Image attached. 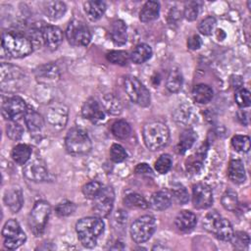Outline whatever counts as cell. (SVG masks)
Instances as JSON below:
<instances>
[{"label":"cell","mask_w":251,"mask_h":251,"mask_svg":"<svg viewBox=\"0 0 251 251\" xmlns=\"http://www.w3.org/2000/svg\"><path fill=\"white\" fill-rule=\"evenodd\" d=\"M201 45H202V40L199 35L194 34L190 36L187 40V47L191 50H197L201 47Z\"/></svg>","instance_id":"cell-51"},{"label":"cell","mask_w":251,"mask_h":251,"mask_svg":"<svg viewBox=\"0 0 251 251\" xmlns=\"http://www.w3.org/2000/svg\"><path fill=\"white\" fill-rule=\"evenodd\" d=\"M213 95H214L213 89L208 84H204V83L195 85L192 90V97L194 101L199 104H206L210 102L213 98Z\"/></svg>","instance_id":"cell-26"},{"label":"cell","mask_w":251,"mask_h":251,"mask_svg":"<svg viewBox=\"0 0 251 251\" xmlns=\"http://www.w3.org/2000/svg\"><path fill=\"white\" fill-rule=\"evenodd\" d=\"M36 73L38 74L37 78L40 80H42V79H48V80L53 79L54 80L55 78L59 77V72H58L56 66L52 65V64L40 67Z\"/></svg>","instance_id":"cell-41"},{"label":"cell","mask_w":251,"mask_h":251,"mask_svg":"<svg viewBox=\"0 0 251 251\" xmlns=\"http://www.w3.org/2000/svg\"><path fill=\"white\" fill-rule=\"evenodd\" d=\"M12 159L19 165H25L31 156V148L24 143L14 146L11 152Z\"/></svg>","instance_id":"cell-28"},{"label":"cell","mask_w":251,"mask_h":251,"mask_svg":"<svg viewBox=\"0 0 251 251\" xmlns=\"http://www.w3.org/2000/svg\"><path fill=\"white\" fill-rule=\"evenodd\" d=\"M2 47L12 58H24L33 50L31 40L22 33L7 31L2 34Z\"/></svg>","instance_id":"cell-3"},{"label":"cell","mask_w":251,"mask_h":251,"mask_svg":"<svg viewBox=\"0 0 251 251\" xmlns=\"http://www.w3.org/2000/svg\"><path fill=\"white\" fill-rule=\"evenodd\" d=\"M103 107L111 115L118 116L122 113L123 107L120 100L112 93L105 94L103 97Z\"/></svg>","instance_id":"cell-31"},{"label":"cell","mask_w":251,"mask_h":251,"mask_svg":"<svg viewBox=\"0 0 251 251\" xmlns=\"http://www.w3.org/2000/svg\"><path fill=\"white\" fill-rule=\"evenodd\" d=\"M231 145L235 151L246 153L250 149V138L247 135L236 134L231 138Z\"/></svg>","instance_id":"cell-40"},{"label":"cell","mask_w":251,"mask_h":251,"mask_svg":"<svg viewBox=\"0 0 251 251\" xmlns=\"http://www.w3.org/2000/svg\"><path fill=\"white\" fill-rule=\"evenodd\" d=\"M125 90L134 104L147 107L150 104V92L147 87L135 76L127 75L124 80Z\"/></svg>","instance_id":"cell-6"},{"label":"cell","mask_w":251,"mask_h":251,"mask_svg":"<svg viewBox=\"0 0 251 251\" xmlns=\"http://www.w3.org/2000/svg\"><path fill=\"white\" fill-rule=\"evenodd\" d=\"M124 204L131 209H147L149 207V202L142 195L135 192L126 194L124 198Z\"/></svg>","instance_id":"cell-33"},{"label":"cell","mask_w":251,"mask_h":251,"mask_svg":"<svg viewBox=\"0 0 251 251\" xmlns=\"http://www.w3.org/2000/svg\"><path fill=\"white\" fill-rule=\"evenodd\" d=\"M67 11V6L62 1H48L44 4V12L52 21L61 19Z\"/></svg>","instance_id":"cell-25"},{"label":"cell","mask_w":251,"mask_h":251,"mask_svg":"<svg viewBox=\"0 0 251 251\" xmlns=\"http://www.w3.org/2000/svg\"><path fill=\"white\" fill-rule=\"evenodd\" d=\"M83 9L89 20L97 21L104 15L106 4L100 0H89L83 3Z\"/></svg>","instance_id":"cell-20"},{"label":"cell","mask_w":251,"mask_h":251,"mask_svg":"<svg viewBox=\"0 0 251 251\" xmlns=\"http://www.w3.org/2000/svg\"><path fill=\"white\" fill-rule=\"evenodd\" d=\"M196 139H197V134L193 129L187 128L183 130L179 136V142L176 147L178 153L183 154L187 150H189L195 143Z\"/></svg>","instance_id":"cell-29"},{"label":"cell","mask_w":251,"mask_h":251,"mask_svg":"<svg viewBox=\"0 0 251 251\" xmlns=\"http://www.w3.org/2000/svg\"><path fill=\"white\" fill-rule=\"evenodd\" d=\"M67 151L75 156L88 153L92 148V142L86 131L81 128H71L65 138Z\"/></svg>","instance_id":"cell-4"},{"label":"cell","mask_w":251,"mask_h":251,"mask_svg":"<svg viewBox=\"0 0 251 251\" xmlns=\"http://www.w3.org/2000/svg\"><path fill=\"white\" fill-rule=\"evenodd\" d=\"M197 224L196 215L188 210L180 211L176 219H175V226L176 227L182 232H187L192 230Z\"/></svg>","instance_id":"cell-17"},{"label":"cell","mask_w":251,"mask_h":251,"mask_svg":"<svg viewBox=\"0 0 251 251\" xmlns=\"http://www.w3.org/2000/svg\"><path fill=\"white\" fill-rule=\"evenodd\" d=\"M75 209H76V207H75V203H73L69 200H65L56 205L55 213L59 217H68V216L72 215L75 211Z\"/></svg>","instance_id":"cell-45"},{"label":"cell","mask_w":251,"mask_h":251,"mask_svg":"<svg viewBox=\"0 0 251 251\" xmlns=\"http://www.w3.org/2000/svg\"><path fill=\"white\" fill-rule=\"evenodd\" d=\"M24 176L30 181L41 182L48 179L49 172L44 161L36 158L25 165Z\"/></svg>","instance_id":"cell-12"},{"label":"cell","mask_w":251,"mask_h":251,"mask_svg":"<svg viewBox=\"0 0 251 251\" xmlns=\"http://www.w3.org/2000/svg\"><path fill=\"white\" fill-rule=\"evenodd\" d=\"M42 41L50 50H56L63 41V31L56 25H46L41 30Z\"/></svg>","instance_id":"cell-15"},{"label":"cell","mask_w":251,"mask_h":251,"mask_svg":"<svg viewBox=\"0 0 251 251\" xmlns=\"http://www.w3.org/2000/svg\"><path fill=\"white\" fill-rule=\"evenodd\" d=\"M25 123L27 129L31 133L39 132L44 126V120L42 116L32 109H27L25 115Z\"/></svg>","instance_id":"cell-23"},{"label":"cell","mask_w":251,"mask_h":251,"mask_svg":"<svg viewBox=\"0 0 251 251\" xmlns=\"http://www.w3.org/2000/svg\"><path fill=\"white\" fill-rule=\"evenodd\" d=\"M183 83V76L177 69H174L170 72L167 80H166V87L172 93H176L181 89Z\"/></svg>","instance_id":"cell-30"},{"label":"cell","mask_w":251,"mask_h":251,"mask_svg":"<svg viewBox=\"0 0 251 251\" xmlns=\"http://www.w3.org/2000/svg\"><path fill=\"white\" fill-rule=\"evenodd\" d=\"M106 58L112 64L120 65V66H126L128 63V61L130 59V56L126 51L113 50V51H110V52L107 53Z\"/></svg>","instance_id":"cell-38"},{"label":"cell","mask_w":251,"mask_h":251,"mask_svg":"<svg viewBox=\"0 0 251 251\" xmlns=\"http://www.w3.org/2000/svg\"><path fill=\"white\" fill-rule=\"evenodd\" d=\"M115 193L111 186H103L99 194L93 199L92 210L99 218L107 217L114 206Z\"/></svg>","instance_id":"cell-10"},{"label":"cell","mask_w":251,"mask_h":251,"mask_svg":"<svg viewBox=\"0 0 251 251\" xmlns=\"http://www.w3.org/2000/svg\"><path fill=\"white\" fill-rule=\"evenodd\" d=\"M2 236L4 246L10 250L19 248L26 240L25 231L22 229L20 224L14 219H10L5 223L2 229Z\"/></svg>","instance_id":"cell-8"},{"label":"cell","mask_w":251,"mask_h":251,"mask_svg":"<svg viewBox=\"0 0 251 251\" xmlns=\"http://www.w3.org/2000/svg\"><path fill=\"white\" fill-rule=\"evenodd\" d=\"M110 35L116 45H124L127 40L126 25L122 20H116L111 25Z\"/></svg>","instance_id":"cell-21"},{"label":"cell","mask_w":251,"mask_h":251,"mask_svg":"<svg viewBox=\"0 0 251 251\" xmlns=\"http://www.w3.org/2000/svg\"><path fill=\"white\" fill-rule=\"evenodd\" d=\"M221 202L223 207L229 212H235L239 207L237 194L232 189L226 190V192L222 196Z\"/></svg>","instance_id":"cell-36"},{"label":"cell","mask_w":251,"mask_h":251,"mask_svg":"<svg viewBox=\"0 0 251 251\" xmlns=\"http://www.w3.org/2000/svg\"><path fill=\"white\" fill-rule=\"evenodd\" d=\"M134 173L137 175H151L152 169L146 163H140L134 168Z\"/></svg>","instance_id":"cell-52"},{"label":"cell","mask_w":251,"mask_h":251,"mask_svg":"<svg viewBox=\"0 0 251 251\" xmlns=\"http://www.w3.org/2000/svg\"><path fill=\"white\" fill-rule=\"evenodd\" d=\"M68 42L76 47H83L89 44L91 33L88 26L80 20H73L66 29Z\"/></svg>","instance_id":"cell-9"},{"label":"cell","mask_w":251,"mask_h":251,"mask_svg":"<svg viewBox=\"0 0 251 251\" xmlns=\"http://www.w3.org/2000/svg\"><path fill=\"white\" fill-rule=\"evenodd\" d=\"M156 220L150 215H145L136 219L130 226L129 232L131 239L135 243L147 241L156 229Z\"/></svg>","instance_id":"cell-7"},{"label":"cell","mask_w":251,"mask_h":251,"mask_svg":"<svg viewBox=\"0 0 251 251\" xmlns=\"http://www.w3.org/2000/svg\"><path fill=\"white\" fill-rule=\"evenodd\" d=\"M228 178L234 183H242L246 179L245 168L241 160L234 159L231 160L227 168Z\"/></svg>","instance_id":"cell-19"},{"label":"cell","mask_w":251,"mask_h":251,"mask_svg":"<svg viewBox=\"0 0 251 251\" xmlns=\"http://www.w3.org/2000/svg\"><path fill=\"white\" fill-rule=\"evenodd\" d=\"M142 135L146 147L151 151H157L168 144L170 130L166 124L153 121L143 126Z\"/></svg>","instance_id":"cell-2"},{"label":"cell","mask_w":251,"mask_h":251,"mask_svg":"<svg viewBox=\"0 0 251 251\" xmlns=\"http://www.w3.org/2000/svg\"><path fill=\"white\" fill-rule=\"evenodd\" d=\"M234 99L236 104L241 107V108H245V107H249L250 103H251V94L250 91L245 89V88H240L239 90H237L235 92L234 95Z\"/></svg>","instance_id":"cell-49"},{"label":"cell","mask_w":251,"mask_h":251,"mask_svg":"<svg viewBox=\"0 0 251 251\" xmlns=\"http://www.w3.org/2000/svg\"><path fill=\"white\" fill-rule=\"evenodd\" d=\"M105 228L102 218L86 217L78 220L75 225V230L78 240L86 248H93L97 244V239L103 233Z\"/></svg>","instance_id":"cell-1"},{"label":"cell","mask_w":251,"mask_h":251,"mask_svg":"<svg viewBox=\"0 0 251 251\" xmlns=\"http://www.w3.org/2000/svg\"><path fill=\"white\" fill-rule=\"evenodd\" d=\"M160 13V3L157 1H147L139 12V20L142 23H149L156 20Z\"/></svg>","instance_id":"cell-22"},{"label":"cell","mask_w":251,"mask_h":251,"mask_svg":"<svg viewBox=\"0 0 251 251\" xmlns=\"http://www.w3.org/2000/svg\"><path fill=\"white\" fill-rule=\"evenodd\" d=\"M6 133L7 136L12 140H19L22 138L24 129L20 124L17 122L9 121V123L6 126Z\"/></svg>","instance_id":"cell-46"},{"label":"cell","mask_w":251,"mask_h":251,"mask_svg":"<svg viewBox=\"0 0 251 251\" xmlns=\"http://www.w3.org/2000/svg\"><path fill=\"white\" fill-rule=\"evenodd\" d=\"M172 164H173V161L171 156L169 154H163L155 162L154 168L157 173L161 175H165L171 170Z\"/></svg>","instance_id":"cell-42"},{"label":"cell","mask_w":251,"mask_h":251,"mask_svg":"<svg viewBox=\"0 0 251 251\" xmlns=\"http://www.w3.org/2000/svg\"><path fill=\"white\" fill-rule=\"evenodd\" d=\"M4 202L13 213H18L24 203L22 191L19 188H13L8 190L5 193Z\"/></svg>","instance_id":"cell-24"},{"label":"cell","mask_w":251,"mask_h":251,"mask_svg":"<svg viewBox=\"0 0 251 251\" xmlns=\"http://www.w3.org/2000/svg\"><path fill=\"white\" fill-rule=\"evenodd\" d=\"M229 241H231L235 249H244L249 245L250 238L249 235L244 231H233V234Z\"/></svg>","instance_id":"cell-43"},{"label":"cell","mask_w":251,"mask_h":251,"mask_svg":"<svg viewBox=\"0 0 251 251\" xmlns=\"http://www.w3.org/2000/svg\"><path fill=\"white\" fill-rule=\"evenodd\" d=\"M171 194H172V198L179 205H183V204L187 203V201L189 199L187 189L185 188V186H183L180 183H176L173 185Z\"/></svg>","instance_id":"cell-39"},{"label":"cell","mask_w":251,"mask_h":251,"mask_svg":"<svg viewBox=\"0 0 251 251\" xmlns=\"http://www.w3.org/2000/svg\"><path fill=\"white\" fill-rule=\"evenodd\" d=\"M47 122L55 128L61 129L68 121V108L62 104H56L49 107L47 113Z\"/></svg>","instance_id":"cell-14"},{"label":"cell","mask_w":251,"mask_h":251,"mask_svg":"<svg viewBox=\"0 0 251 251\" xmlns=\"http://www.w3.org/2000/svg\"><path fill=\"white\" fill-rule=\"evenodd\" d=\"M102 187L103 186H102V184L99 181L92 180V181H89L88 183H86L82 187V193H83L85 198L93 200L99 194V192L101 191Z\"/></svg>","instance_id":"cell-44"},{"label":"cell","mask_w":251,"mask_h":251,"mask_svg":"<svg viewBox=\"0 0 251 251\" xmlns=\"http://www.w3.org/2000/svg\"><path fill=\"white\" fill-rule=\"evenodd\" d=\"M27 111V106L25 100L19 96L9 97L2 105V116L5 120L17 122L25 117Z\"/></svg>","instance_id":"cell-11"},{"label":"cell","mask_w":251,"mask_h":251,"mask_svg":"<svg viewBox=\"0 0 251 251\" xmlns=\"http://www.w3.org/2000/svg\"><path fill=\"white\" fill-rule=\"evenodd\" d=\"M215 25H216V19L212 16H208L201 21V23L198 25V30L203 35H210L212 33V30Z\"/></svg>","instance_id":"cell-50"},{"label":"cell","mask_w":251,"mask_h":251,"mask_svg":"<svg viewBox=\"0 0 251 251\" xmlns=\"http://www.w3.org/2000/svg\"><path fill=\"white\" fill-rule=\"evenodd\" d=\"M51 213V206L44 200L35 202L28 216V226L35 236H40L46 226Z\"/></svg>","instance_id":"cell-5"},{"label":"cell","mask_w":251,"mask_h":251,"mask_svg":"<svg viewBox=\"0 0 251 251\" xmlns=\"http://www.w3.org/2000/svg\"><path fill=\"white\" fill-rule=\"evenodd\" d=\"M192 203L196 209H207L213 204V191L206 183H197L192 187Z\"/></svg>","instance_id":"cell-13"},{"label":"cell","mask_w":251,"mask_h":251,"mask_svg":"<svg viewBox=\"0 0 251 251\" xmlns=\"http://www.w3.org/2000/svg\"><path fill=\"white\" fill-rule=\"evenodd\" d=\"M222 219L223 217L217 211H211L205 215L203 219V226L207 231L214 233Z\"/></svg>","instance_id":"cell-37"},{"label":"cell","mask_w":251,"mask_h":251,"mask_svg":"<svg viewBox=\"0 0 251 251\" xmlns=\"http://www.w3.org/2000/svg\"><path fill=\"white\" fill-rule=\"evenodd\" d=\"M213 234H215V236L222 241H229L233 234V228L230 222L223 218Z\"/></svg>","instance_id":"cell-34"},{"label":"cell","mask_w":251,"mask_h":251,"mask_svg":"<svg viewBox=\"0 0 251 251\" xmlns=\"http://www.w3.org/2000/svg\"><path fill=\"white\" fill-rule=\"evenodd\" d=\"M111 131L115 137L120 139H126L130 135L131 127L126 121L118 120L113 123L111 126Z\"/></svg>","instance_id":"cell-35"},{"label":"cell","mask_w":251,"mask_h":251,"mask_svg":"<svg viewBox=\"0 0 251 251\" xmlns=\"http://www.w3.org/2000/svg\"><path fill=\"white\" fill-rule=\"evenodd\" d=\"M199 3L196 1H190L185 3L184 9H183V16L184 18L189 21H195L199 14Z\"/></svg>","instance_id":"cell-47"},{"label":"cell","mask_w":251,"mask_h":251,"mask_svg":"<svg viewBox=\"0 0 251 251\" xmlns=\"http://www.w3.org/2000/svg\"><path fill=\"white\" fill-rule=\"evenodd\" d=\"M204 159H205L204 150H199L195 155L188 157L185 161L186 171L192 175L197 174L202 169Z\"/></svg>","instance_id":"cell-32"},{"label":"cell","mask_w":251,"mask_h":251,"mask_svg":"<svg viewBox=\"0 0 251 251\" xmlns=\"http://www.w3.org/2000/svg\"><path fill=\"white\" fill-rule=\"evenodd\" d=\"M110 157L113 162L121 163L126 159L127 153L122 145L115 143L110 148Z\"/></svg>","instance_id":"cell-48"},{"label":"cell","mask_w":251,"mask_h":251,"mask_svg":"<svg viewBox=\"0 0 251 251\" xmlns=\"http://www.w3.org/2000/svg\"><path fill=\"white\" fill-rule=\"evenodd\" d=\"M172 194L167 190H159L150 198L149 206L157 211H163L168 209L172 205Z\"/></svg>","instance_id":"cell-18"},{"label":"cell","mask_w":251,"mask_h":251,"mask_svg":"<svg viewBox=\"0 0 251 251\" xmlns=\"http://www.w3.org/2000/svg\"><path fill=\"white\" fill-rule=\"evenodd\" d=\"M81 115L84 119L93 123L103 121L105 119V112L99 102L94 98L87 99L81 107Z\"/></svg>","instance_id":"cell-16"},{"label":"cell","mask_w":251,"mask_h":251,"mask_svg":"<svg viewBox=\"0 0 251 251\" xmlns=\"http://www.w3.org/2000/svg\"><path fill=\"white\" fill-rule=\"evenodd\" d=\"M130 60L135 64H142L152 56V48L146 43H140L130 53Z\"/></svg>","instance_id":"cell-27"}]
</instances>
